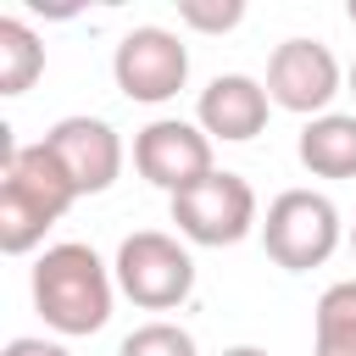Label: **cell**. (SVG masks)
Instances as JSON below:
<instances>
[{
    "label": "cell",
    "instance_id": "obj_4",
    "mask_svg": "<svg viewBox=\"0 0 356 356\" xmlns=\"http://www.w3.org/2000/svg\"><path fill=\"white\" fill-rule=\"evenodd\" d=\"M111 273H117V289L145 312H172V306H184L195 295V256L161 228L128 234L117 245Z\"/></svg>",
    "mask_w": 356,
    "mask_h": 356
},
{
    "label": "cell",
    "instance_id": "obj_12",
    "mask_svg": "<svg viewBox=\"0 0 356 356\" xmlns=\"http://www.w3.org/2000/svg\"><path fill=\"white\" fill-rule=\"evenodd\" d=\"M44 72V39L22 17H0V95H28Z\"/></svg>",
    "mask_w": 356,
    "mask_h": 356
},
{
    "label": "cell",
    "instance_id": "obj_3",
    "mask_svg": "<svg viewBox=\"0 0 356 356\" xmlns=\"http://www.w3.org/2000/svg\"><path fill=\"white\" fill-rule=\"evenodd\" d=\"M339 206L323 189H284L261 217V250L284 273H312L339 250Z\"/></svg>",
    "mask_w": 356,
    "mask_h": 356
},
{
    "label": "cell",
    "instance_id": "obj_9",
    "mask_svg": "<svg viewBox=\"0 0 356 356\" xmlns=\"http://www.w3.org/2000/svg\"><path fill=\"white\" fill-rule=\"evenodd\" d=\"M44 145L61 161V172L72 178L78 200L83 195H106L122 178V139H117V128L106 117H61V122H50Z\"/></svg>",
    "mask_w": 356,
    "mask_h": 356
},
{
    "label": "cell",
    "instance_id": "obj_18",
    "mask_svg": "<svg viewBox=\"0 0 356 356\" xmlns=\"http://www.w3.org/2000/svg\"><path fill=\"white\" fill-rule=\"evenodd\" d=\"M345 17H350V28H356V0H350V6H345Z\"/></svg>",
    "mask_w": 356,
    "mask_h": 356
},
{
    "label": "cell",
    "instance_id": "obj_17",
    "mask_svg": "<svg viewBox=\"0 0 356 356\" xmlns=\"http://www.w3.org/2000/svg\"><path fill=\"white\" fill-rule=\"evenodd\" d=\"M222 356H267V350H261V345H228Z\"/></svg>",
    "mask_w": 356,
    "mask_h": 356
},
{
    "label": "cell",
    "instance_id": "obj_20",
    "mask_svg": "<svg viewBox=\"0 0 356 356\" xmlns=\"http://www.w3.org/2000/svg\"><path fill=\"white\" fill-rule=\"evenodd\" d=\"M350 256H356V222H350Z\"/></svg>",
    "mask_w": 356,
    "mask_h": 356
},
{
    "label": "cell",
    "instance_id": "obj_11",
    "mask_svg": "<svg viewBox=\"0 0 356 356\" xmlns=\"http://www.w3.org/2000/svg\"><path fill=\"white\" fill-rule=\"evenodd\" d=\"M295 156L312 178H356V111L312 117L295 139Z\"/></svg>",
    "mask_w": 356,
    "mask_h": 356
},
{
    "label": "cell",
    "instance_id": "obj_16",
    "mask_svg": "<svg viewBox=\"0 0 356 356\" xmlns=\"http://www.w3.org/2000/svg\"><path fill=\"white\" fill-rule=\"evenodd\" d=\"M0 356H72V350H67L61 339H39V334H17V339H11V345H6Z\"/></svg>",
    "mask_w": 356,
    "mask_h": 356
},
{
    "label": "cell",
    "instance_id": "obj_5",
    "mask_svg": "<svg viewBox=\"0 0 356 356\" xmlns=\"http://www.w3.org/2000/svg\"><path fill=\"white\" fill-rule=\"evenodd\" d=\"M172 206V222L189 245H239L250 228H261V211H256V189L239 178V172H206L200 184H189L184 195L167 200Z\"/></svg>",
    "mask_w": 356,
    "mask_h": 356
},
{
    "label": "cell",
    "instance_id": "obj_1",
    "mask_svg": "<svg viewBox=\"0 0 356 356\" xmlns=\"http://www.w3.org/2000/svg\"><path fill=\"white\" fill-rule=\"evenodd\" d=\"M78 189L50 156L44 139L17 145L11 128H0V250L28 256L44 245V234L72 211Z\"/></svg>",
    "mask_w": 356,
    "mask_h": 356
},
{
    "label": "cell",
    "instance_id": "obj_14",
    "mask_svg": "<svg viewBox=\"0 0 356 356\" xmlns=\"http://www.w3.org/2000/svg\"><path fill=\"white\" fill-rule=\"evenodd\" d=\"M117 356H195V334L178 328V323H167V317H156V323H139L117 345Z\"/></svg>",
    "mask_w": 356,
    "mask_h": 356
},
{
    "label": "cell",
    "instance_id": "obj_2",
    "mask_svg": "<svg viewBox=\"0 0 356 356\" xmlns=\"http://www.w3.org/2000/svg\"><path fill=\"white\" fill-rule=\"evenodd\" d=\"M28 289H33V312L44 317V328H56L67 339H83V334H100L111 323L117 273L95 256V245L61 239V245L39 250V261L28 273Z\"/></svg>",
    "mask_w": 356,
    "mask_h": 356
},
{
    "label": "cell",
    "instance_id": "obj_6",
    "mask_svg": "<svg viewBox=\"0 0 356 356\" xmlns=\"http://www.w3.org/2000/svg\"><path fill=\"white\" fill-rule=\"evenodd\" d=\"M111 78H117V89L128 100L161 106L189 83V44L172 28H156V22L128 28L117 39V50H111Z\"/></svg>",
    "mask_w": 356,
    "mask_h": 356
},
{
    "label": "cell",
    "instance_id": "obj_10",
    "mask_svg": "<svg viewBox=\"0 0 356 356\" xmlns=\"http://www.w3.org/2000/svg\"><path fill=\"white\" fill-rule=\"evenodd\" d=\"M267 117H273V95L250 72H217L195 100V122L206 128V139H222V145L256 139L267 128Z\"/></svg>",
    "mask_w": 356,
    "mask_h": 356
},
{
    "label": "cell",
    "instance_id": "obj_7",
    "mask_svg": "<svg viewBox=\"0 0 356 356\" xmlns=\"http://www.w3.org/2000/svg\"><path fill=\"white\" fill-rule=\"evenodd\" d=\"M345 72L334 61V50L323 39H284L273 44L267 56V95L278 111H295V117H328L334 95H339Z\"/></svg>",
    "mask_w": 356,
    "mask_h": 356
},
{
    "label": "cell",
    "instance_id": "obj_19",
    "mask_svg": "<svg viewBox=\"0 0 356 356\" xmlns=\"http://www.w3.org/2000/svg\"><path fill=\"white\" fill-rule=\"evenodd\" d=\"M345 83H350V95H356V61H350V78H345Z\"/></svg>",
    "mask_w": 356,
    "mask_h": 356
},
{
    "label": "cell",
    "instance_id": "obj_13",
    "mask_svg": "<svg viewBox=\"0 0 356 356\" xmlns=\"http://www.w3.org/2000/svg\"><path fill=\"white\" fill-rule=\"evenodd\" d=\"M312 339H317V356H356V278L328 284L317 295Z\"/></svg>",
    "mask_w": 356,
    "mask_h": 356
},
{
    "label": "cell",
    "instance_id": "obj_15",
    "mask_svg": "<svg viewBox=\"0 0 356 356\" xmlns=\"http://www.w3.org/2000/svg\"><path fill=\"white\" fill-rule=\"evenodd\" d=\"M178 22L195 33H234L245 22V0H178Z\"/></svg>",
    "mask_w": 356,
    "mask_h": 356
},
{
    "label": "cell",
    "instance_id": "obj_8",
    "mask_svg": "<svg viewBox=\"0 0 356 356\" xmlns=\"http://www.w3.org/2000/svg\"><path fill=\"white\" fill-rule=\"evenodd\" d=\"M134 167H139L145 184L167 189V200L184 195L189 184H200L206 172H217L206 128H200V122H184V117H156V122H145V128L134 134Z\"/></svg>",
    "mask_w": 356,
    "mask_h": 356
}]
</instances>
